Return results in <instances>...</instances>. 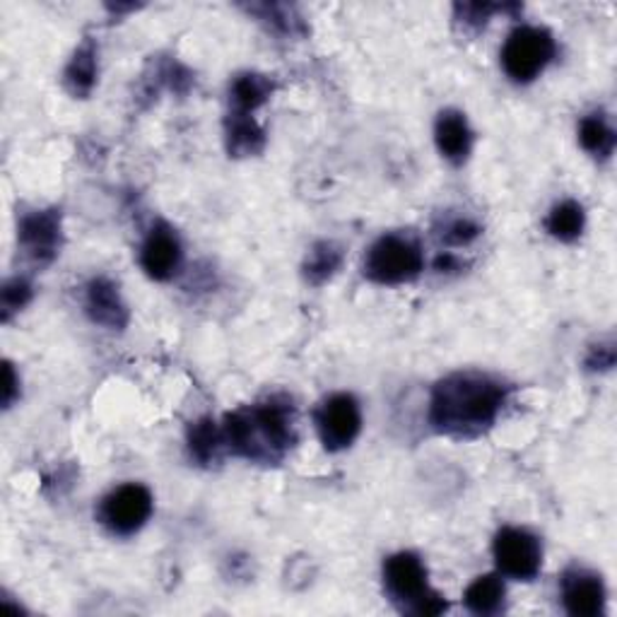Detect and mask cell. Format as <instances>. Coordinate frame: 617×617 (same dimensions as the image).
Segmentation results:
<instances>
[{
    "instance_id": "cell-23",
    "label": "cell",
    "mask_w": 617,
    "mask_h": 617,
    "mask_svg": "<svg viewBox=\"0 0 617 617\" xmlns=\"http://www.w3.org/2000/svg\"><path fill=\"white\" fill-rule=\"evenodd\" d=\"M478 234H481L478 224H475V222L468 220V218H458V220H454V222H448V224H446L444 240H446L448 244L461 246V244L473 242Z\"/></svg>"
},
{
    "instance_id": "cell-5",
    "label": "cell",
    "mask_w": 617,
    "mask_h": 617,
    "mask_svg": "<svg viewBox=\"0 0 617 617\" xmlns=\"http://www.w3.org/2000/svg\"><path fill=\"white\" fill-rule=\"evenodd\" d=\"M555 55V39L540 27H518L502 49V65L516 82L538 78Z\"/></svg>"
},
{
    "instance_id": "cell-3",
    "label": "cell",
    "mask_w": 617,
    "mask_h": 617,
    "mask_svg": "<svg viewBox=\"0 0 617 617\" xmlns=\"http://www.w3.org/2000/svg\"><path fill=\"white\" fill-rule=\"evenodd\" d=\"M384 584L391 600H394L403 613L429 617L442 615L448 608L446 600L429 588L427 569L413 553H398L386 559Z\"/></svg>"
},
{
    "instance_id": "cell-12",
    "label": "cell",
    "mask_w": 617,
    "mask_h": 617,
    "mask_svg": "<svg viewBox=\"0 0 617 617\" xmlns=\"http://www.w3.org/2000/svg\"><path fill=\"white\" fill-rule=\"evenodd\" d=\"M88 312L94 324L107 326L111 331L129 324V308H125L117 285L104 277L92 280L88 287Z\"/></svg>"
},
{
    "instance_id": "cell-15",
    "label": "cell",
    "mask_w": 617,
    "mask_h": 617,
    "mask_svg": "<svg viewBox=\"0 0 617 617\" xmlns=\"http://www.w3.org/2000/svg\"><path fill=\"white\" fill-rule=\"evenodd\" d=\"M94 80H97V51L92 41H85V44L75 51L73 61H70L65 68V88L70 90V94L88 97L94 88Z\"/></svg>"
},
{
    "instance_id": "cell-11",
    "label": "cell",
    "mask_w": 617,
    "mask_h": 617,
    "mask_svg": "<svg viewBox=\"0 0 617 617\" xmlns=\"http://www.w3.org/2000/svg\"><path fill=\"white\" fill-rule=\"evenodd\" d=\"M140 263H143V271L150 277L170 280L181 265L179 236L164 224L154 227L143 244V251H140Z\"/></svg>"
},
{
    "instance_id": "cell-14",
    "label": "cell",
    "mask_w": 617,
    "mask_h": 617,
    "mask_svg": "<svg viewBox=\"0 0 617 617\" xmlns=\"http://www.w3.org/2000/svg\"><path fill=\"white\" fill-rule=\"evenodd\" d=\"M265 143L263 131L251 114L244 111H234L227 119V150L234 158H244V154H256Z\"/></svg>"
},
{
    "instance_id": "cell-22",
    "label": "cell",
    "mask_w": 617,
    "mask_h": 617,
    "mask_svg": "<svg viewBox=\"0 0 617 617\" xmlns=\"http://www.w3.org/2000/svg\"><path fill=\"white\" fill-rule=\"evenodd\" d=\"M32 300V287L24 283V280H10V283L3 287V318L8 321L12 314L20 312V308Z\"/></svg>"
},
{
    "instance_id": "cell-19",
    "label": "cell",
    "mask_w": 617,
    "mask_h": 617,
    "mask_svg": "<svg viewBox=\"0 0 617 617\" xmlns=\"http://www.w3.org/2000/svg\"><path fill=\"white\" fill-rule=\"evenodd\" d=\"M579 140L588 152L596 154V158H610L615 150V133L608 121L598 114H591L581 121Z\"/></svg>"
},
{
    "instance_id": "cell-1",
    "label": "cell",
    "mask_w": 617,
    "mask_h": 617,
    "mask_svg": "<svg viewBox=\"0 0 617 617\" xmlns=\"http://www.w3.org/2000/svg\"><path fill=\"white\" fill-rule=\"evenodd\" d=\"M507 388L485 374H452L434 386L429 423L444 434H478L497 419Z\"/></svg>"
},
{
    "instance_id": "cell-4",
    "label": "cell",
    "mask_w": 617,
    "mask_h": 617,
    "mask_svg": "<svg viewBox=\"0 0 617 617\" xmlns=\"http://www.w3.org/2000/svg\"><path fill=\"white\" fill-rule=\"evenodd\" d=\"M423 271V251L417 242L403 234H386L378 240L364 261V275L378 285H401Z\"/></svg>"
},
{
    "instance_id": "cell-9",
    "label": "cell",
    "mask_w": 617,
    "mask_h": 617,
    "mask_svg": "<svg viewBox=\"0 0 617 617\" xmlns=\"http://www.w3.org/2000/svg\"><path fill=\"white\" fill-rule=\"evenodd\" d=\"M565 608L574 617H598L606 608V588L591 572L574 569L563 579Z\"/></svg>"
},
{
    "instance_id": "cell-2",
    "label": "cell",
    "mask_w": 617,
    "mask_h": 617,
    "mask_svg": "<svg viewBox=\"0 0 617 617\" xmlns=\"http://www.w3.org/2000/svg\"><path fill=\"white\" fill-rule=\"evenodd\" d=\"M222 439L244 458L259 463L280 461L294 444L292 403L271 398L269 403H256L227 415Z\"/></svg>"
},
{
    "instance_id": "cell-20",
    "label": "cell",
    "mask_w": 617,
    "mask_h": 617,
    "mask_svg": "<svg viewBox=\"0 0 617 617\" xmlns=\"http://www.w3.org/2000/svg\"><path fill=\"white\" fill-rule=\"evenodd\" d=\"M341 261H343V254L338 246H335L333 242H321L312 249V254H308V259L304 263V275H306V280H312L314 285H321L324 280H328L335 271H338Z\"/></svg>"
},
{
    "instance_id": "cell-21",
    "label": "cell",
    "mask_w": 617,
    "mask_h": 617,
    "mask_svg": "<svg viewBox=\"0 0 617 617\" xmlns=\"http://www.w3.org/2000/svg\"><path fill=\"white\" fill-rule=\"evenodd\" d=\"M224 444L222 432L215 427L213 419H201L189 429V446L191 454L199 458L201 463H210L218 458L220 446Z\"/></svg>"
},
{
    "instance_id": "cell-7",
    "label": "cell",
    "mask_w": 617,
    "mask_h": 617,
    "mask_svg": "<svg viewBox=\"0 0 617 617\" xmlns=\"http://www.w3.org/2000/svg\"><path fill=\"white\" fill-rule=\"evenodd\" d=\"M493 553L499 572L512 579L528 581L540 572V543L524 528H502L495 536Z\"/></svg>"
},
{
    "instance_id": "cell-8",
    "label": "cell",
    "mask_w": 617,
    "mask_h": 617,
    "mask_svg": "<svg viewBox=\"0 0 617 617\" xmlns=\"http://www.w3.org/2000/svg\"><path fill=\"white\" fill-rule=\"evenodd\" d=\"M316 429L328 452H341L357 439L362 429L360 403L350 394H335L318 405Z\"/></svg>"
},
{
    "instance_id": "cell-13",
    "label": "cell",
    "mask_w": 617,
    "mask_h": 617,
    "mask_svg": "<svg viewBox=\"0 0 617 617\" xmlns=\"http://www.w3.org/2000/svg\"><path fill=\"white\" fill-rule=\"evenodd\" d=\"M434 138L446 160L456 164L466 162L473 145V133L468 129V121L458 111H442L437 119V129H434Z\"/></svg>"
},
{
    "instance_id": "cell-16",
    "label": "cell",
    "mask_w": 617,
    "mask_h": 617,
    "mask_svg": "<svg viewBox=\"0 0 617 617\" xmlns=\"http://www.w3.org/2000/svg\"><path fill=\"white\" fill-rule=\"evenodd\" d=\"M504 596H507V588L504 581L495 574H487V577L475 579L468 591H466V606L468 610L478 615H495L504 606Z\"/></svg>"
},
{
    "instance_id": "cell-24",
    "label": "cell",
    "mask_w": 617,
    "mask_h": 617,
    "mask_svg": "<svg viewBox=\"0 0 617 617\" xmlns=\"http://www.w3.org/2000/svg\"><path fill=\"white\" fill-rule=\"evenodd\" d=\"M18 394V378L16 372H12V364H6V394H3V405L10 408L12 401H16Z\"/></svg>"
},
{
    "instance_id": "cell-6",
    "label": "cell",
    "mask_w": 617,
    "mask_h": 617,
    "mask_svg": "<svg viewBox=\"0 0 617 617\" xmlns=\"http://www.w3.org/2000/svg\"><path fill=\"white\" fill-rule=\"evenodd\" d=\"M152 514V495L143 485H121L114 493H109L100 507L102 524L119 536H131L138 528H143Z\"/></svg>"
},
{
    "instance_id": "cell-10",
    "label": "cell",
    "mask_w": 617,
    "mask_h": 617,
    "mask_svg": "<svg viewBox=\"0 0 617 617\" xmlns=\"http://www.w3.org/2000/svg\"><path fill=\"white\" fill-rule=\"evenodd\" d=\"M20 242L34 261H51L61 242V215L55 210L27 215L20 224Z\"/></svg>"
},
{
    "instance_id": "cell-18",
    "label": "cell",
    "mask_w": 617,
    "mask_h": 617,
    "mask_svg": "<svg viewBox=\"0 0 617 617\" xmlns=\"http://www.w3.org/2000/svg\"><path fill=\"white\" fill-rule=\"evenodd\" d=\"M584 208L577 201H565L559 203L550 210L548 222H545V227L555 236L559 242H574L584 230Z\"/></svg>"
},
{
    "instance_id": "cell-17",
    "label": "cell",
    "mask_w": 617,
    "mask_h": 617,
    "mask_svg": "<svg viewBox=\"0 0 617 617\" xmlns=\"http://www.w3.org/2000/svg\"><path fill=\"white\" fill-rule=\"evenodd\" d=\"M273 92V82L263 75L256 73H244L232 82V102H234V111H244V114H251V111L259 109L265 100H269Z\"/></svg>"
}]
</instances>
